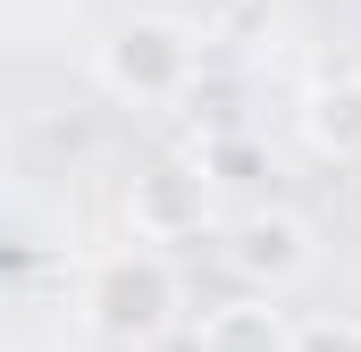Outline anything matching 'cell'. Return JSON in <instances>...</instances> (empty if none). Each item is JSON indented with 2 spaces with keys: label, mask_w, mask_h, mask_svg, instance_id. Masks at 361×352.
<instances>
[{
  "label": "cell",
  "mask_w": 361,
  "mask_h": 352,
  "mask_svg": "<svg viewBox=\"0 0 361 352\" xmlns=\"http://www.w3.org/2000/svg\"><path fill=\"white\" fill-rule=\"evenodd\" d=\"M202 76V42H193V25L177 17H126V25H109V42H101V84L118 92V101H143V109H160V101H185Z\"/></svg>",
  "instance_id": "cell-1"
},
{
  "label": "cell",
  "mask_w": 361,
  "mask_h": 352,
  "mask_svg": "<svg viewBox=\"0 0 361 352\" xmlns=\"http://www.w3.org/2000/svg\"><path fill=\"white\" fill-rule=\"evenodd\" d=\"M85 310H92V327L109 344H152L177 319V268L160 260L152 244H126V252H109V260L92 268Z\"/></svg>",
  "instance_id": "cell-2"
},
{
  "label": "cell",
  "mask_w": 361,
  "mask_h": 352,
  "mask_svg": "<svg viewBox=\"0 0 361 352\" xmlns=\"http://www.w3.org/2000/svg\"><path fill=\"white\" fill-rule=\"evenodd\" d=\"M227 268L252 285V294H286L302 268H311V227L294 218V210H252V218H235V235H227Z\"/></svg>",
  "instance_id": "cell-3"
},
{
  "label": "cell",
  "mask_w": 361,
  "mask_h": 352,
  "mask_svg": "<svg viewBox=\"0 0 361 352\" xmlns=\"http://www.w3.org/2000/svg\"><path fill=\"white\" fill-rule=\"evenodd\" d=\"M126 218H135V244H185V235H202V218H210V176L202 168H152V176H135Z\"/></svg>",
  "instance_id": "cell-4"
},
{
  "label": "cell",
  "mask_w": 361,
  "mask_h": 352,
  "mask_svg": "<svg viewBox=\"0 0 361 352\" xmlns=\"http://www.w3.org/2000/svg\"><path fill=\"white\" fill-rule=\"evenodd\" d=\"M193 352H294V319L277 310L269 294H244V302H219V310H202Z\"/></svg>",
  "instance_id": "cell-5"
},
{
  "label": "cell",
  "mask_w": 361,
  "mask_h": 352,
  "mask_svg": "<svg viewBox=\"0 0 361 352\" xmlns=\"http://www.w3.org/2000/svg\"><path fill=\"white\" fill-rule=\"evenodd\" d=\"M302 143L319 160H361V76H319L302 92Z\"/></svg>",
  "instance_id": "cell-6"
},
{
  "label": "cell",
  "mask_w": 361,
  "mask_h": 352,
  "mask_svg": "<svg viewBox=\"0 0 361 352\" xmlns=\"http://www.w3.org/2000/svg\"><path fill=\"white\" fill-rule=\"evenodd\" d=\"M202 176H210V184H252V176H261V143H244V134L202 143Z\"/></svg>",
  "instance_id": "cell-7"
},
{
  "label": "cell",
  "mask_w": 361,
  "mask_h": 352,
  "mask_svg": "<svg viewBox=\"0 0 361 352\" xmlns=\"http://www.w3.org/2000/svg\"><path fill=\"white\" fill-rule=\"evenodd\" d=\"M294 352H361L353 319H319V327H294Z\"/></svg>",
  "instance_id": "cell-8"
}]
</instances>
